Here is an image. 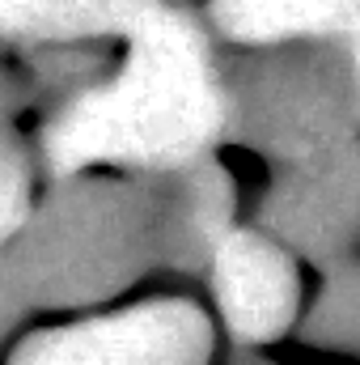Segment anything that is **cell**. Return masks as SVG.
Here are the masks:
<instances>
[{"mask_svg": "<svg viewBox=\"0 0 360 365\" xmlns=\"http://www.w3.org/2000/svg\"><path fill=\"white\" fill-rule=\"evenodd\" d=\"M123 73L77 98L47 132L55 170L90 162H182L203 149L225 115L199 30L157 9L132 34Z\"/></svg>", "mask_w": 360, "mask_h": 365, "instance_id": "6da1fadb", "label": "cell"}, {"mask_svg": "<svg viewBox=\"0 0 360 365\" xmlns=\"http://www.w3.org/2000/svg\"><path fill=\"white\" fill-rule=\"evenodd\" d=\"M47 9H51V0H0V30L43 38L47 34Z\"/></svg>", "mask_w": 360, "mask_h": 365, "instance_id": "52a82bcc", "label": "cell"}, {"mask_svg": "<svg viewBox=\"0 0 360 365\" xmlns=\"http://www.w3.org/2000/svg\"><path fill=\"white\" fill-rule=\"evenodd\" d=\"M216 26L242 43H280L297 34L360 30V0H212Z\"/></svg>", "mask_w": 360, "mask_h": 365, "instance_id": "277c9868", "label": "cell"}, {"mask_svg": "<svg viewBox=\"0 0 360 365\" xmlns=\"http://www.w3.org/2000/svg\"><path fill=\"white\" fill-rule=\"evenodd\" d=\"M216 297L238 336L271 340L297 306V276L268 238L229 234L216 247Z\"/></svg>", "mask_w": 360, "mask_h": 365, "instance_id": "3957f363", "label": "cell"}, {"mask_svg": "<svg viewBox=\"0 0 360 365\" xmlns=\"http://www.w3.org/2000/svg\"><path fill=\"white\" fill-rule=\"evenodd\" d=\"M26 162L9 145H0V242L26 221Z\"/></svg>", "mask_w": 360, "mask_h": 365, "instance_id": "8992f818", "label": "cell"}, {"mask_svg": "<svg viewBox=\"0 0 360 365\" xmlns=\"http://www.w3.org/2000/svg\"><path fill=\"white\" fill-rule=\"evenodd\" d=\"M348 38H352V60H356V86H360V30L348 34Z\"/></svg>", "mask_w": 360, "mask_h": 365, "instance_id": "ba28073f", "label": "cell"}, {"mask_svg": "<svg viewBox=\"0 0 360 365\" xmlns=\"http://www.w3.org/2000/svg\"><path fill=\"white\" fill-rule=\"evenodd\" d=\"M157 9L162 0H51L43 38H73V34H102V30L132 34Z\"/></svg>", "mask_w": 360, "mask_h": 365, "instance_id": "5b68a950", "label": "cell"}, {"mask_svg": "<svg viewBox=\"0 0 360 365\" xmlns=\"http://www.w3.org/2000/svg\"><path fill=\"white\" fill-rule=\"evenodd\" d=\"M203 314L186 302H153L34 336L13 365H203Z\"/></svg>", "mask_w": 360, "mask_h": 365, "instance_id": "7a4b0ae2", "label": "cell"}]
</instances>
